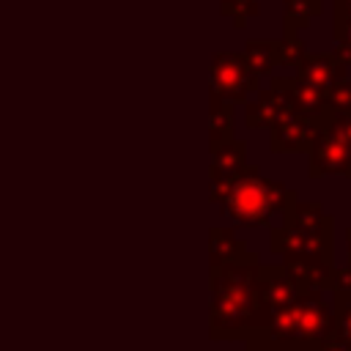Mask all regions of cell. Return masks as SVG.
Instances as JSON below:
<instances>
[{"mask_svg": "<svg viewBox=\"0 0 351 351\" xmlns=\"http://www.w3.org/2000/svg\"><path fill=\"white\" fill-rule=\"evenodd\" d=\"M282 225L271 228V252L296 271L313 288L335 285L332 266V217L324 214L321 203L299 200L296 192H288L282 206Z\"/></svg>", "mask_w": 351, "mask_h": 351, "instance_id": "obj_1", "label": "cell"}, {"mask_svg": "<svg viewBox=\"0 0 351 351\" xmlns=\"http://www.w3.org/2000/svg\"><path fill=\"white\" fill-rule=\"evenodd\" d=\"M261 263L255 252H244L211 269V340L250 337L258 318Z\"/></svg>", "mask_w": 351, "mask_h": 351, "instance_id": "obj_2", "label": "cell"}, {"mask_svg": "<svg viewBox=\"0 0 351 351\" xmlns=\"http://www.w3.org/2000/svg\"><path fill=\"white\" fill-rule=\"evenodd\" d=\"M252 337H263L280 351H310L335 337V307L324 302L321 288H307L291 304L280 307Z\"/></svg>", "mask_w": 351, "mask_h": 351, "instance_id": "obj_3", "label": "cell"}, {"mask_svg": "<svg viewBox=\"0 0 351 351\" xmlns=\"http://www.w3.org/2000/svg\"><path fill=\"white\" fill-rule=\"evenodd\" d=\"M285 197H288L285 184L263 178L255 165H247V167L222 189L217 206H219V208L225 211V217H230L236 225L258 228V225H266L274 211H282Z\"/></svg>", "mask_w": 351, "mask_h": 351, "instance_id": "obj_4", "label": "cell"}, {"mask_svg": "<svg viewBox=\"0 0 351 351\" xmlns=\"http://www.w3.org/2000/svg\"><path fill=\"white\" fill-rule=\"evenodd\" d=\"M258 74L250 69L244 52H214L211 58V96L244 104L258 93Z\"/></svg>", "mask_w": 351, "mask_h": 351, "instance_id": "obj_5", "label": "cell"}, {"mask_svg": "<svg viewBox=\"0 0 351 351\" xmlns=\"http://www.w3.org/2000/svg\"><path fill=\"white\" fill-rule=\"evenodd\" d=\"M307 285L296 271H291L285 263L280 266H261V280H258V318H255V332L266 326V321L285 304H291L299 293H304ZM252 332V335H255ZM250 335V337H252Z\"/></svg>", "mask_w": 351, "mask_h": 351, "instance_id": "obj_6", "label": "cell"}, {"mask_svg": "<svg viewBox=\"0 0 351 351\" xmlns=\"http://www.w3.org/2000/svg\"><path fill=\"white\" fill-rule=\"evenodd\" d=\"M307 154H310V162H307L310 178L337 176V173L351 178V140H346L337 129H332L321 118L315 123V134Z\"/></svg>", "mask_w": 351, "mask_h": 351, "instance_id": "obj_7", "label": "cell"}, {"mask_svg": "<svg viewBox=\"0 0 351 351\" xmlns=\"http://www.w3.org/2000/svg\"><path fill=\"white\" fill-rule=\"evenodd\" d=\"M291 112H296V107H293V96L288 88V77L271 80L269 88L263 90L258 88V93L244 101V123L250 129H263V126L271 129Z\"/></svg>", "mask_w": 351, "mask_h": 351, "instance_id": "obj_8", "label": "cell"}, {"mask_svg": "<svg viewBox=\"0 0 351 351\" xmlns=\"http://www.w3.org/2000/svg\"><path fill=\"white\" fill-rule=\"evenodd\" d=\"M247 167V145L241 140H222V143H211V203L219 200L222 189Z\"/></svg>", "mask_w": 351, "mask_h": 351, "instance_id": "obj_9", "label": "cell"}, {"mask_svg": "<svg viewBox=\"0 0 351 351\" xmlns=\"http://www.w3.org/2000/svg\"><path fill=\"white\" fill-rule=\"evenodd\" d=\"M315 123L318 118H307L302 112H291L288 118H282L280 123L271 126V137L269 145L277 154H288V151H307L315 134Z\"/></svg>", "mask_w": 351, "mask_h": 351, "instance_id": "obj_10", "label": "cell"}, {"mask_svg": "<svg viewBox=\"0 0 351 351\" xmlns=\"http://www.w3.org/2000/svg\"><path fill=\"white\" fill-rule=\"evenodd\" d=\"M346 63L335 55V52H307V58L302 60V66L296 69V77L318 90H329L332 85H337L340 80H346Z\"/></svg>", "mask_w": 351, "mask_h": 351, "instance_id": "obj_11", "label": "cell"}, {"mask_svg": "<svg viewBox=\"0 0 351 351\" xmlns=\"http://www.w3.org/2000/svg\"><path fill=\"white\" fill-rule=\"evenodd\" d=\"M244 58L250 63V69L258 77H266L274 71V66H280V41L271 38H250L244 44Z\"/></svg>", "mask_w": 351, "mask_h": 351, "instance_id": "obj_12", "label": "cell"}, {"mask_svg": "<svg viewBox=\"0 0 351 351\" xmlns=\"http://www.w3.org/2000/svg\"><path fill=\"white\" fill-rule=\"evenodd\" d=\"M324 0H282V33L304 30L315 16H321Z\"/></svg>", "mask_w": 351, "mask_h": 351, "instance_id": "obj_13", "label": "cell"}, {"mask_svg": "<svg viewBox=\"0 0 351 351\" xmlns=\"http://www.w3.org/2000/svg\"><path fill=\"white\" fill-rule=\"evenodd\" d=\"M288 88H291L296 112H302L307 118H321V112L326 110V93L324 90L302 82L299 77H288Z\"/></svg>", "mask_w": 351, "mask_h": 351, "instance_id": "obj_14", "label": "cell"}, {"mask_svg": "<svg viewBox=\"0 0 351 351\" xmlns=\"http://www.w3.org/2000/svg\"><path fill=\"white\" fill-rule=\"evenodd\" d=\"M247 247L233 236L230 228H211L208 230V258H211V269L222 266L225 261H233L239 255H244Z\"/></svg>", "mask_w": 351, "mask_h": 351, "instance_id": "obj_15", "label": "cell"}, {"mask_svg": "<svg viewBox=\"0 0 351 351\" xmlns=\"http://www.w3.org/2000/svg\"><path fill=\"white\" fill-rule=\"evenodd\" d=\"M208 132H211V143H222L233 137V101L211 96V107H208Z\"/></svg>", "mask_w": 351, "mask_h": 351, "instance_id": "obj_16", "label": "cell"}, {"mask_svg": "<svg viewBox=\"0 0 351 351\" xmlns=\"http://www.w3.org/2000/svg\"><path fill=\"white\" fill-rule=\"evenodd\" d=\"M335 337L351 346V288L335 285Z\"/></svg>", "mask_w": 351, "mask_h": 351, "instance_id": "obj_17", "label": "cell"}, {"mask_svg": "<svg viewBox=\"0 0 351 351\" xmlns=\"http://www.w3.org/2000/svg\"><path fill=\"white\" fill-rule=\"evenodd\" d=\"M277 41H280V66L299 69L302 60L307 58V44L299 38V33H282Z\"/></svg>", "mask_w": 351, "mask_h": 351, "instance_id": "obj_18", "label": "cell"}, {"mask_svg": "<svg viewBox=\"0 0 351 351\" xmlns=\"http://www.w3.org/2000/svg\"><path fill=\"white\" fill-rule=\"evenodd\" d=\"M332 33H335V55L351 66V14L335 11V22H332Z\"/></svg>", "mask_w": 351, "mask_h": 351, "instance_id": "obj_19", "label": "cell"}, {"mask_svg": "<svg viewBox=\"0 0 351 351\" xmlns=\"http://www.w3.org/2000/svg\"><path fill=\"white\" fill-rule=\"evenodd\" d=\"M219 11L230 16L236 30H244L252 16H258V0H219Z\"/></svg>", "mask_w": 351, "mask_h": 351, "instance_id": "obj_20", "label": "cell"}, {"mask_svg": "<svg viewBox=\"0 0 351 351\" xmlns=\"http://www.w3.org/2000/svg\"><path fill=\"white\" fill-rule=\"evenodd\" d=\"M326 107L332 110H351V80H340L326 90Z\"/></svg>", "mask_w": 351, "mask_h": 351, "instance_id": "obj_21", "label": "cell"}, {"mask_svg": "<svg viewBox=\"0 0 351 351\" xmlns=\"http://www.w3.org/2000/svg\"><path fill=\"white\" fill-rule=\"evenodd\" d=\"M346 247H348V266L340 269V271H335V285L351 288V228L346 230ZM335 285H332V288H335Z\"/></svg>", "mask_w": 351, "mask_h": 351, "instance_id": "obj_22", "label": "cell"}, {"mask_svg": "<svg viewBox=\"0 0 351 351\" xmlns=\"http://www.w3.org/2000/svg\"><path fill=\"white\" fill-rule=\"evenodd\" d=\"M310 351H351V346H348V343H343V340H337V337H329V340H324V343L313 346Z\"/></svg>", "mask_w": 351, "mask_h": 351, "instance_id": "obj_23", "label": "cell"}, {"mask_svg": "<svg viewBox=\"0 0 351 351\" xmlns=\"http://www.w3.org/2000/svg\"><path fill=\"white\" fill-rule=\"evenodd\" d=\"M250 343H247V351H280L277 346H271L269 340H263V337H247Z\"/></svg>", "mask_w": 351, "mask_h": 351, "instance_id": "obj_24", "label": "cell"}, {"mask_svg": "<svg viewBox=\"0 0 351 351\" xmlns=\"http://www.w3.org/2000/svg\"><path fill=\"white\" fill-rule=\"evenodd\" d=\"M332 11H343V14H351V0H332Z\"/></svg>", "mask_w": 351, "mask_h": 351, "instance_id": "obj_25", "label": "cell"}]
</instances>
